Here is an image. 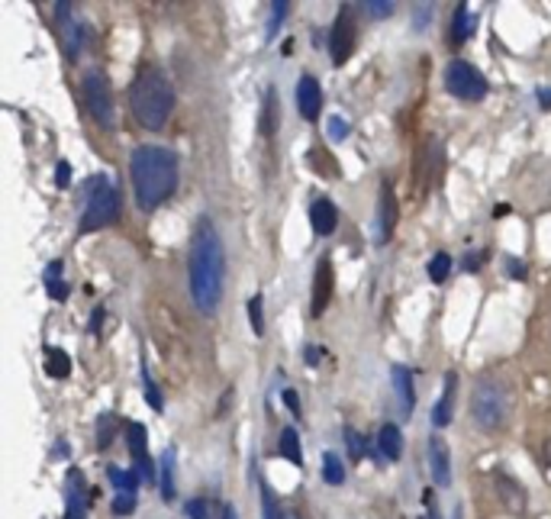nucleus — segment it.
<instances>
[{
	"label": "nucleus",
	"instance_id": "nucleus-38",
	"mask_svg": "<svg viewBox=\"0 0 551 519\" xmlns=\"http://www.w3.org/2000/svg\"><path fill=\"white\" fill-rule=\"evenodd\" d=\"M68 181H72V165H68V161H58L56 165V184L58 187H68Z\"/></svg>",
	"mask_w": 551,
	"mask_h": 519
},
{
	"label": "nucleus",
	"instance_id": "nucleus-10",
	"mask_svg": "<svg viewBox=\"0 0 551 519\" xmlns=\"http://www.w3.org/2000/svg\"><path fill=\"white\" fill-rule=\"evenodd\" d=\"M494 488H496V497H500V504H504L506 513H512V516H522V513H526L529 494L520 480L510 478V474H494Z\"/></svg>",
	"mask_w": 551,
	"mask_h": 519
},
{
	"label": "nucleus",
	"instance_id": "nucleus-35",
	"mask_svg": "<svg viewBox=\"0 0 551 519\" xmlns=\"http://www.w3.org/2000/svg\"><path fill=\"white\" fill-rule=\"evenodd\" d=\"M113 439V416H100V423H97V445L107 448Z\"/></svg>",
	"mask_w": 551,
	"mask_h": 519
},
{
	"label": "nucleus",
	"instance_id": "nucleus-2",
	"mask_svg": "<svg viewBox=\"0 0 551 519\" xmlns=\"http://www.w3.org/2000/svg\"><path fill=\"white\" fill-rule=\"evenodd\" d=\"M129 175H133V194H136L139 210L155 213L177 187V155L165 145H142L133 152Z\"/></svg>",
	"mask_w": 551,
	"mask_h": 519
},
{
	"label": "nucleus",
	"instance_id": "nucleus-40",
	"mask_svg": "<svg viewBox=\"0 0 551 519\" xmlns=\"http://www.w3.org/2000/svg\"><path fill=\"white\" fill-rule=\"evenodd\" d=\"M280 400L288 403V410H290V413H294V416H300V397H297V391H294V387H288V391L280 394Z\"/></svg>",
	"mask_w": 551,
	"mask_h": 519
},
{
	"label": "nucleus",
	"instance_id": "nucleus-13",
	"mask_svg": "<svg viewBox=\"0 0 551 519\" xmlns=\"http://www.w3.org/2000/svg\"><path fill=\"white\" fill-rule=\"evenodd\" d=\"M65 519H88V488H84V474L74 468L68 471V488H65Z\"/></svg>",
	"mask_w": 551,
	"mask_h": 519
},
{
	"label": "nucleus",
	"instance_id": "nucleus-17",
	"mask_svg": "<svg viewBox=\"0 0 551 519\" xmlns=\"http://www.w3.org/2000/svg\"><path fill=\"white\" fill-rule=\"evenodd\" d=\"M391 384H393V391H397L400 410H403V413H413V407H416L413 371H409L407 365H393L391 368Z\"/></svg>",
	"mask_w": 551,
	"mask_h": 519
},
{
	"label": "nucleus",
	"instance_id": "nucleus-36",
	"mask_svg": "<svg viewBox=\"0 0 551 519\" xmlns=\"http://www.w3.org/2000/svg\"><path fill=\"white\" fill-rule=\"evenodd\" d=\"M133 510H136V494H116L113 513H116V516H129Z\"/></svg>",
	"mask_w": 551,
	"mask_h": 519
},
{
	"label": "nucleus",
	"instance_id": "nucleus-50",
	"mask_svg": "<svg viewBox=\"0 0 551 519\" xmlns=\"http://www.w3.org/2000/svg\"><path fill=\"white\" fill-rule=\"evenodd\" d=\"M548 458H551V442H548Z\"/></svg>",
	"mask_w": 551,
	"mask_h": 519
},
{
	"label": "nucleus",
	"instance_id": "nucleus-32",
	"mask_svg": "<svg viewBox=\"0 0 551 519\" xmlns=\"http://www.w3.org/2000/svg\"><path fill=\"white\" fill-rule=\"evenodd\" d=\"M345 445H349V455H352L355 462H361V455H367V452H365V439H361L352 426H345Z\"/></svg>",
	"mask_w": 551,
	"mask_h": 519
},
{
	"label": "nucleus",
	"instance_id": "nucleus-15",
	"mask_svg": "<svg viewBox=\"0 0 551 519\" xmlns=\"http://www.w3.org/2000/svg\"><path fill=\"white\" fill-rule=\"evenodd\" d=\"M310 226L316 236H332L339 226V210L332 200L320 197V200H313L310 203Z\"/></svg>",
	"mask_w": 551,
	"mask_h": 519
},
{
	"label": "nucleus",
	"instance_id": "nucleus-29",
	"mask_svg": "<svg viewBox=\"0 0 551 519\" xmlns=\"http://www.w3.org/2000/svg\"><path fill=\"white\" fill-rule=\"evenodd\" d=\"M448 274H452V255H448V252H439V255H432V262H429V278L435 281V284H442V281H448Z\"/></svg>",
	"mask_w": 551,
	"mask_h": 519
},
{
	"label": "nucleus",
	"instance_id": "nucleus-51",
	"mask_svg": "<svg viewBox=\"0 0 551 519\" xmlns=\"http://www.w3.org/2000/svg\"><path fill=\"white\" fill-rule=\"evenodd\" d=\"M455 519H461V513H455Z\"/></svg>",
	"mask_w": 551,
	"mask_h": 519
},
{
	"label": "nucleus",
	"instance_id": "nucleus-41",
	"mask_svg": "<svg viewBox=\"0 0 551 519\" xmlns=\"http://www.w3.org/2000/svg\"><path fill=\"white\" fill-rule=\"evenodd\" d=\"M145 397H149V407H152V410H161V407H165V403H161L159 387H152V381H145Z\"/></svg>",
	"mask_w": 551,
	"mask_h": 519
},
{
	"label": "nucleus",
	"instance_id": "nucleus-4",
	"mask_svg": "<svg viewBox=\"0 0 551 519\" xmlns=\"http://www.w3.org/2000/svg\"><path fill=\"white\" fill-rule=\"evenodd\" d=\"M506 413H510V394H506V387L500 384V377L484 375L474 384V394H471L474 423L484 432H496V429H504Z\"/></svg>",
	"mask_w": 551,
	"mask_h": 519
},
{
	"label": "nucleus",
	"instance_id": "nucleus-9",
	"mask_svg": "<svg viewBox=\"0 0 551 519\" xmlns=\"http://www.w3.org/2000/svg\"><path fill=\"white\" fill-rule=\"evenodd\" d=\"M397 216H400V207H397V194L387 181L381 184V197H377V242L387 246V239L393 236L397 229Z\"/></svg>",
	"mask_w": 551,
	"mask_h": 519
},
{
	"label": "nucleus",
	"instance_id": "nucleus-25",
	"mask_svg": "<svg viewBox=\"0 0 551 519\" xmlns=\"http://www.w3.org/2000/svg\"><path fill=\"white\" fill-rule=\"evenodd\" d=\"M323 480L332 484V488L345 484V464H342V458H339L336 452H326V455H323Z\"/></svg>",
	"mask_w": 551,
	"mask_h": 519
},
{
	"label": "nucleus",
	"instance_id": "nucleus-49",
	"mask_svg": "<svg viewBox=\"0 0 551 519\" xmlns=\"http://www.w3.org/2000/svg\"><path fill=\"white\" fill-rule=\"evenodd\" d=\"M226 519H239V513H236V506H226Z\"/></svg>",
	"mask_w": 551,
	"mask_h": 519
},
{
	"label": "nucleus",
	"instance_id": "nucleus-37",
	"mask_svg": "<svg viewBox=\"0 0 551 519\" xmlns=\"http://www.w3.org/2000/svg\"><path fill=\"white\" fill-rule=\"evenodd\" d=\"M46 290H48V297H52V300H58V304H62V300H68V294H72V288H68L65 281H46Z\"/></svg>",
	"mask_w": 551,
	"mask_h": 519
},
{
	"label": "nucleus",
	"instance_id": "nucleus-8",
	"mask_svg": "<svg viewBox=\"0 0 551 519\" xmlns=\"http://www.w3.org/2000/svg\"><path fill=\"white\" fill-rule=\"evenodd\" d=\"M355 46H358V20H355L352 7H339L336 23L329 32V56H332L336 68L355 56Z\"/></svg>",
	"mask_w": 551,
	"mask_h": 519
},
{
	"label": "nucleus",
	"instance_id": "nucleus-27",
	"mask_svg": "<svg viewBox=\"0 0 551 519\" xmlns=\"http://www.w3.org/2000/svg\"><path fill=\"white\" fill-rule=\"evenodd\" d=\"M139 471H123V468H110V484L120 488V494H136L139 488Z\"/></svg>",
	"mask_w": 551,
	"mask_h": 519
},
{
	"label": "nucleus",
	"instance_id": "nucleus-23",
	"mask_svg": "<svg viewBox=\"0 0 551 519\" xmlns=\"http://www.w3.org/2000/svg\"><path fill=\"white\" fill-rule=\"evenodd\" d=\"M46 371L52 377H58V381H62V377L72 375V359H68L62 349H56V345H52V349L46 351Z\"/></svg>",
	"mask_w": 551,
	"mask_h": 519
},
{
	"label": "nucleus",
	"instance_id": "nucleus-12",
	"mask_svg": "<svg viewBox=\"0 0 551 519\" xmlns=\"http://www.w3.org/2000/svg\"><path fill=\"white\" fill-rule=\"evenodd\" d=\"M297 110L304 120H320V110H323V91H320V81L313 78V74H304L300 84H297Z\"/></svg>",
	"mask_w": 551,
	"mask_h": 519
},
{
	"label": "nucleus",
	"instance_id": "nucleus-19",
	"mask_svg": "<svg viewBox=\"0 0 551 519\" xmlns=\"http://www.w3.org/2000/svg\"><path fill=\"white\" fill-rule=\"evenodd\" d=\"M278 120H280L278 94H274V88H268V94H264V107H262V120H258L264 136H274V133H278Z\"/></svg>",
	"mask_w": 551,
	"mask_h": 519
},
{
	"label": "nucleus",
	"instance_id": "nucleus-30",
	"mask_svg": "<svg viewBox=\"0 0 551 519\" xmlns=\"http://www.w3.org/2000/svg\"><path fill=\"white\" fill-rule=\"evenodd\" d=\"M262 519H284L280 516L278 497H274V490L268 488L264 480H262Z\"/></svg>",
	"mask_w": 551,
	"mask_h": 519
},
{
	"label": "nucleus",
	"instance_id": "nucleus-18",
	"mask_svg": "<svg viewBox=\"0 0 551 519\" xmlns=\"http://www.w3.org/2000/svg\"><path fill=\"white\" fill-rule=\"evenodd\" d=\"M377 448H381V455L387 462H400L403 458V432H400V426L383 423L381 436H377Z\"/></svg>",
	"mask_w": 551,
	"mask_h": 519
},
{
	"label": "nucleus",
	"instance_id": "nucleus-48",
	"mask_svg": "<svg viewBox=\"0 0 551 519\" xmlns=\"http://www.w3.org/2000/svg\"><path fill=\"white\" fill-rule=\"evenodd\" d=\"M100 320H104V310H97V313H94V323H90V329H94V333L100 329Z\"/></svg>",
	"mask_w": 551,
	"mask_h": 519
},
{
	"label": "nucleus",
	"instance_id": "nucleus-31",
	"mask_svg": "<svg viewBox=\"0 0 551 519\" xmlns=\"http://www.w3.org/2000/svg\"><path fill=\"white\" fill-rule=\"evenodd\" d=\"M288 10H290L288 0H274L271 4V26H268V39L278 36V30H280V23H284V16H288Z\"/></svg>",
	"mask_w": 551,
	"mask_h": 519
},
{
	"label": "nucleus",
	"instance_id": "nucleus-34",
	"mask_svg": "<svg viewBox=\"0 0 551 519\" xmlns=\"http://www.w3.org/2000/svg\"><path fill=\"white\" fill-rule=\"evenodd\" d=\"M326 136L332 139V143H342V139L349 136V123H345V117H332V120H329Z\"/></svg>",
	"mask_w": 551,
	"mask_h": 519
},
{
	"label": "nucleus",
	"instance_id": "nucleus-16",
	"mask_svg": "<svg viewBox=\"0 0 551 519\" xmlns=\"http://www.w3.org/2000/svg\"><path fill=\"white\" fill-rule=\"evenodd\" d=\"M455 394H458V375L455 371H448L445 375V387H442V397L432 410V426H448L455 420Z\"/></svg>",
	"mask_w": 551,
	"mask_h": 519
},
{
	"label": "nucleus",
	"instance_id": "nucleus-26",
	"mask_svg": "<svg viewBox=\"0 0 551 519\" xmlns=\"http://www.w3.org/2000/svg\"><path fill=\"white\" fill-rule=\"evenodd\" d=\"M126 445L136 458H145V445H149V436H145L142 423H129L126 426Z\"/></svg>",
	"mask_w": 551,
	"mask_h": 519
},
{
	"label": "nucleus",
	"instance_id": "nucleus-1",
	"mask_svg": "<svg viewBox=\"0 0 551 519\" xmlns=\"http://www.w3.org/2000/svg\"><path fill=\"white\" fill-rule=\"evenodd\" d=\"M187 272H191V297L194 307L200 313H216L220 310V300H223V288H226V252H223V239L210 220L194 229L191 239V262H187Z\"/></svg>",
	"mask_w": 551,
	"mask_h": 519
},
{
	"label": "nucleus",
	"instance_id": "nucleus-20",
	"mask_svg": "<svg viewBox=\"0 0 551 519\" xmlns=\"http://www.w3.org/2000/svg\"><path fill=\"white\" fill-rule=\"evenodd\" d=\"M184 513H187L191 519H226V506H216L213 500H203V497L187 500Z\"/></svg>",
	"mask_w": 551,
	"mask_h": 519
},
{
	"label": "nucleus",
	"instance_id": "nucleus-6",
	"mask_svg": "<svg viewBox=\"0 0 551 519\" xmlns=\"http://www.w3.org/2000/svg\"><path fill=\"white\" fill-rule=\"evenodd\" d=\"M445 91L452 97H458V100H480V97L487 94V78L471 62L455 58L445 68Z\"/></svg>",
	"mask_w": 551,
	"mask_h": 519
},
{
	"label": "nucleus",
	"instance_id": "nucleus-47",
	"mask_svg": "<svg viewBox=\"0 0 551 519\" xmlns=\"http://www.w3.org/2000/svg\"><path fill=\"white\" fill-rule=\"evenodd\" d=\"M480 258H484V255H468V258H464V268H468V272H478Z\"/></svg>",
	"mask_w": 551,
	"mask_h": 519
},
{
	"label": "nucleus",
	"instance_id": "nucleus-24",
	"mask_svg": "<svg viewBox=\"0 0 551 519\" xmlns=\"http://www.w3.org/2000/svg\"><path fill=\"white\" fill-rule=\"evenodd\" d=\"M471 30H474V13H471V7H468V4H458L455 23H452V39L464 42L468 36H471Z\"/></svg>",
	"mask_w": 551,
	"mask_h": 519
},
{
	"label": "nucleus",
	"instance_id": "nucleus-14",
	"mask_svg": "<svg viewBox=\"0 0 551 519\" xmlns=\"http://www.w3.org/2000/svg\"><path fill=\"white\" fill-rule=\"evenodd\" d=\"M329 300H332V262H329V258H320L316 278H313V307H310L313 316H323Z\"/></svg>",
	"mask_w": 551,
	"mask_h": 519
},
{
	"label": "nucleus",
	"instance_id": "nucleus-5",
	"mask_svg": "<svg viewBox=\"0 0 551 519\" xmlns=\"http://www.w3.org/2000/svg\"><path fill=\"white\" fill-rule=\"evenodd\" d=\"M120 216V194L107 177H94L88 184L84 213H81V232H94L100 226H110Z\"/></svg>",
	"mask_w": 551,
	"mask_h": 519
},
{
	"label": "nucleus",
	"instance_id": "nucleus-3",
	"mask_svg": "<svg viewBox=\"0 0 551 519\" xmlns=\"http://www.w3.org/2000/svg\"><path fill=\"white\" fill-rule=\"evenodd\" d=\"M129 107L142 129H152V133L165 129L175 110V84L168 81V74L155 65H145L129 84Z\"/></svg>",
	"mask_w": 551,
	"mask_h": 519
},
{
	"label": "nucleus",
	"instance_id": "nucleus-22",
	"mask_svg": "<svg viewBox=\"0 0 551 519\" xmlns=\"http://www.w3.org/2000/svg\"><path fill=\"white\" fill-rule=\"evenodd\" d=\"M159 488H161V497H165V500H175V448H168V452L161 455Z\"/></svg>",
	"mask_w": 551,
	"mask_h": 519
},
{
	"label": "nucleus",
	"instance_id": "nucleus-7",
	"mask_svg": "<svg viewBox=\"0 0 551 519\" xmlns=\"http://www.w3.org/2000/svg\"><path fill=\"white\" fill-rule=\"evenodd\" d=\"M81 91H84V104H88L90 117L104 129H113L116 123V113H113V97L107 88V78L100 72H88L81 81Z\"/></svg>",
	"mask_w": 551,
	"mask_h": 519
},
{
	"label": "nucleus",
	"instance_id": "nucleus-45",
	"mask_svg": "<svg viewBox=\"0 0 551 519\" xmlns=\"http://www.w3.org/2000/svg\"><path fill=\"white\" fill-rule=\"evenodd\" d=\"M304 361H306V365H316V361H320V349H316V345H306Z\"/></svg>",
	"mask_w": 551,
	"mask_h": 519
},
{
	"label": "nucleus",
	"instance_id": "nucleus-11",
	"mask_svg": "<svg viewBox=\"0 0 551 519\" xmlns=\"http://www.w3.org/2000/svg\"><path fill=\"white\" fill-rule=\"evenodd\" d=\"M429 468L435 488H448L452 484V455H448V442L442 439L439 432L429 436Z\"/></svg>",
	"mask_w": 551,
	"mask_h": 519
},
{
	"label": "nucleus",
	"instance_id": "nucleus-21",
	"mask_svg": "<svg viewBox=\"0 0 551 519\" xmlns=\"http://www.w3.org/2000/svg\"><path fill=\"white\" fill-rule=\"evenodd\" d=\"M280 455L288 458L290 464H297V468H300V464H304V455H300V436H297V429L294 426H284V432H280Z\"/></svg>",
	"mask_w": 551,
	"mask_h": 519
},
{
	"label": "nucleus",
	"instance_id": "nucleus-43",
	"mask_svg": "<svg viewBox=\"0 0 551 519\" xmlns=\"http://www.w3.org/2000/svg\"><path fill=\"white\" fill-rule=\"evenodd\" d=\"M419 16H416V30H423L426 23H429V13H432V4H419Z\"/></svg>",
	"mask_w": 551,
	"mask_h": 519
},
{
	"label": "nucleus",
	"instance_id": "nucleus-44",
	"mask_svg": "<svg viewBox=\"0 0 551 519\" xmlns=\"http://www.w3.org/2000/svg\"><path fill=\"white\" fill-rule=\"evenodd\" d=\"M46 281H62V262H52L46 268Z\"/></svg>",
	"mask_w": 551,
	"mask_h": 519
},
{
	"label": "nucleus",
	"instance_id": "nucleus-42",
	"mask_svg": "<svg viewBox=\"0 0 551 519\" xmlns=\"http://www.w3.org/2000/svg\"><path fill=\"white\" fill-rule=\"evenodd\" d=\"M506 274H510V278H516V281H522V278H526V264L516 262V258H510V262H506Z\"/></svg>",
	"mask_w": 551,
	"mask_h": 519
},
{
	"label": "nucleus",
	"instance_id": "nucleus-46",
	"mask_svg": "<svg viewBox=\"0 0 551 519\" xmlns=\"http://www.w3.org/2000/svg\"><path fill=\"white\" fill-rule=\"evenodd\" d=\"M538 104H542L545 110H551V88H542V91H538Z\"/></svg>",
	"mask_w": 551,
	"mask_h": 519
},
{
	"label": "nucleus",
	"instance_id": "nucleus-39",
	"mask_svg": "<svg viewBox=\"0 0 551 519\" xmlns=\"http://www.w3.org/2000/svg\"><path fill=\"white\" fill-rule=\"evenodd\" d=\"M136 468H139V474H142V480H152V484H155V480H159V478H155V464L149 462V455H145V458H136Z\"/></svg>",
	"mask_w": 551,
	"mask_h": 519
},
{
	"label": "nucleus",
	"instance_id": "nucleus-28",
	"mask_svg": "<svg viewBox=\"0 0 551 519\" xmlns=\"http://www.w3.org/2000/svg\"><path fill=\"white\" fill-rule=\"evenodd\" d=\"M248 323H252V333L264 336V297L255 294L248 300Z\"/></svg>",
	"mask_w": 551,
	"mask_h": 519
},
{
	"label": "nucleus",
	"instance_id": "nucleus-33",
	"mask_svg": "<svg viewBox=\"0 0 551 519\" xmlns=\"http://www.w3.org/2000/svg\"><path fill=\"white\" fill-rule=\"evenodd\" d=\"M361 10H367V13L375 16V20H383V16L393 13V4H391V0H365V4H361Z\"/></svg>",
	"mask_w": 551,
	"mask_h": 519
}]
</instances>
